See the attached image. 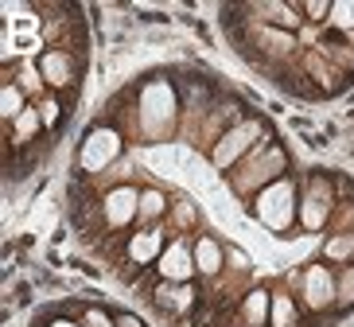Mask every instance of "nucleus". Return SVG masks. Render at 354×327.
I'll return each mask as SVG.
<instances>
[{"label":"nucleus","mask_w":354,"mask_h":327,"mask_svg":"<svg viewBox=\"0 0 354 327\" xmlns=\"http://www.w3.org/2000/svg\"><path fill=\"white\" fill-rule=\"evenodd\" d=\"M82 319H86V327H117V319H109L102 308H86Z\"/></svg>","instance_id":"nucleus-19"},{"label":"nucleus","mask_w":354,"mask_h":327,"mask_svg":"<svg viewBox=\"0 0 354 327\" xmlns=\"http://www.w3.org/2000/svg\"><path fill=\"white\" fill-rule=\"evenodd\" d=\"M16 125H20V137H32L35 129H39V117H35V109H24V113L16 117Z\"/></svg>","instance_id":"nucleus-20"},{"label":"nucleus","mask_w":354,"mask_h":327,"mask_svg":"<svg viewBox=\"0 0 354 327\" xmlns=\"http://www.w3.org/2000/svg\"><path fill=\"white\" fill-rule=\"evenodd\" d=\"M117 327H145L136 316H117Z\"/></svg>","instance_id":"nucleus-23"},{"label":"nucleus","mask_w":354,"mask_h":327,"mask_svg":"<svg viewBox=\"0 0 354 327\" xmlns=\"http://www.w3.org/2000/svg\"><path fill=\"white\" fill-rule=\"evenodd\" d=\"M0 109H4V117H8V121H16V117L24 113V90H20V86H4Z\"/></svg>","instance_id":"nucleus-15"},{"label":"nucleus","mask_w":354,"mask_h":327,"mask_svg":"<svg viewBox=\"0 0 354 327\" xmlns=\"http://www.w3.org/2000/svg\"><path fill=\"white\" fill-rule=\"evenodd\" d=\"M218 265H222V250L214 238H198L195 242V269L198 273H218Z\"/></svg>","instance_id":"nucleus-13"},{"label":"nucleus","mask_w":354,"mask_h":327,"mask_svg":"<svg viewBox=\"0 0 354 327\" xmlns=\"http://www.w3.org/2000/svg\"><path fill=\"white\" fill-rule=\"evenodd\" d=\"M51 327H78V324H71V319H55Z\"/></svg>","instance_id":"nucleus-24"},{"label":"nucleus","mask_w":354,"mask_h":327,"mask_svg":"<svg viewBox=\"0 0 354 327\" xmlns=\"http://www.w3.org/2000/svg\"><path fill=\"white\" fill-rule=\"evenodd\" d=\"M156 214H164V195L160 191L140 195V218H156Z\"/></svg>","instance_id":"nucleus-17"},{"label":"nucleus","mask_w":354,"mask_h":327,"mask_svg":"<svg viewBox=\"0 0 354 327\" xmlns=\"http://www.w3.org/2000/svg\"><path fill=\"white\" fill-rule=\"evenodd\" d=\"M55 117H59V106H55V102H47V106H43V121H47V125H51Z\"/></svg>","instance_id":"nucleus-22"},{"label":"nucleus","mask_w":354,"mask_h":327,"mask_svg":"<svg viewBox=\"0 0 354 327\" xmlns=\"http://www.w3.org/2000/svg\"><path fill=\"white\" fill-rule=\"evenodd\" d=\"M331 24L339 28V32L354 28V0H339V4H331Z\"/></svg>","instance_id":"nucleus-16"},{"label":"nucleus","mask_w":354,"mask_h":327,"mask_svg":"<svg viewBox=\"0 0 354 327\" xmlns=\"http://www.w3.org/2000/svg\"><path fill=\"white\" fill-rule=\"evenodd\" d=\"M327 214H331V199H327V187H319V195H315V183L312 191H308V199L300 203V218L308 230H319L323 222H327Z\"/></svg>","instance_id":"nucleus-9"},{"label":"nucleus","mask_w":354,"mask_h":327,"mask_svg":"<svg viewBox=\"0 0 354 327\" xmlns=\"http://www.w3.org/2000/svg\"><path fill=\"white\" fill-rule=\"evenodd\" d=\"M257 133H261L257 121H241L238 129H230L226 137L214 144V164H218V168H230V164H234V160H238L241 152L257 140Z\"/></svg>","instance_id":"nucleus-6"},{"label":"nucleus","mask_w":354,"mask_h":327,"mask_svg":"<svg viewBox=\"0 0 354 327\" xmlns=\"http://www.w3.org/2000/svg\"><path fill=\"white\" fill-rule=\"evenodd\" d=\"M304 296H308V308L312 312H327L331 304H339V285H335L331 269H323V265L308 269V277H304Z\"/></svg>","instance_id":"nucleus-4"},{"label":"nucleus","mask_w":354,"mask_h":327,"mask_svg":"<svg viewBox=\"0 0 354 327\" xmlns=\"http://www.w3.org/2000/svg\"><path fill=\"white\" fill-rule=\"evenodd\" d=\"M304 12H308L312 20H323V16H331V4H327V0H312V4H304Z\"/></svg>","instance_id":"nucleus-21"},{"label":"nucleus","mask_w":354,"mask_h":327,"mask_svg":"<svg viewBox=\"0 0 354 327\" xmlns=\"http://www.w3.org/2000/svg\"><path fill=\"white\" fill-rule=\"evenodd\" d=\"M269 312H272V296L265 292V288H253V292L241 300V319H245V327H265Z\"/></svg>","instance_id":"nucleus-11"},{"label":"nucleus","mask_w":354,"mask_h":327,"mask_svg":"<svg viewBox=\"0 0 354 327\" xmlns=\"http://www.w3.org/2000/svg\"><path fill=\"white\" fill-rule=\"evenodd\" d=\"M39 74H43V82H47V86H66V82H74L71 55H66V51H47V55L39 59Z\"/></svg>","instance_id":"nucleus-8"},{"label":"nucleus","mask_w":354,"mask_h":327,"mask_svg":"<svg viewBox=\"0 0 354 327\" xmlns=\"http://www.w3.org/2000/svg\"><path fill=\"white\" fill-rule=\"evenodd\" d=\"M156 273L164 277V281H171V285H187L191 273H195V257H191V250L183 242H171L164 254L156 257Z\"/></svg>","instance_id":"nucleus-5"},{"label":"nucleus","mask_w":354,"mask_h":327,"mask_svg":"<svg viewBox=\"0 0 354 327\" xmlns=\"http://www.w3.org/2000/svg\"><path fill=\"white\" fill-rule=\"evenodd\" d=\"M156 300L167 308V312H176V316H183V312H191V308H195L198 292H195V285H191V281H187V285H176V288H171V285H164V288L156 292Z\"/></svg>","instance_id":"nucleus-10"},{"label":"nucleus","mask_w":354,"mask_h":327,"mask_svg":"<svg viewBox=\"0 0 354 327\" xmlns=\"http://www.w3.org/2000/svg\"><path fill=\"white\" fill-rule=\"evenodd\" d=\"M339 304H343V308L354 304V265L346 269L343 277H339Z\"/></svg>","instance_id":"nucleus-18"},{"label":"nucleus","mask_w":354,"mask_h":327,"mask_svg":"<svg viewBox=\"0 0 354 327\" xmlns=\"http://www.w3.org/2000/svg\"><path fill=\"white\" fill-rule=\"evenodd\" d=\"M272 327H296V304H292L288 296H272V312H269Z\"/></svg>","instance_id":"nucleus-14"},{"label":"nucleus","mask_w":354,"mask_h":327,"mask_svg":"<svg viewBox=\"0 0 354 327\" xmlns=\"http://www.w3.org/2000/svg\"><path fill=\"white\" fill-rule=\"evenodd\" d=\"M140 214V195H136L133 187H117V191H109L105 195V222L109 226H129V222Z\"/></svg>","instance_id":"nucleus-7"},{"label":"nucleus","mask_w":354,"mask_h":327,"mask_svg":"<svg viewBox=\"0 0 354 327\" xmlns=\"http://www.w3.org/2000/svg\"><path fill=\"white\" fill-rule=\"evenodd\" d=\"M164 254V238H160V230H145L136 234L133 242H129V257H133L136 265H148L152 257Z\"/></svg>","instance_id":"nucleus-12"},{"label":"nucleus","mask_w":354,"mask_h":327,"mask_svg":"<svg viewBox=\"0 0 354 327\" xmlns=\"http://www.w3.org/2000/svg\"><path fill=\"white\" fill-rule=\"evenodd\" d=\"M176 86L171 82H148L145 94H140V121H145L148 133H160V129H167L171 121H176Z\"/></svg>","instance_id":"nucleus-2"},{"label":"nucleus","mask_w":354,"mask_h":327,"mask_svg":"<svg viewBox=\"0 0 354 327\" xmlns=\"http://www.w3.org/2000/svg\"><path fill=\"white\" fill-rule=\"evenodd\" d=\"M257 218L269 226V230H288L292 214H296V191H292L288 180H277L257 195Z\"/></svg>","instance_id":"nucleus-1"},{"label":"nucleus","mask_w":354,"mask_h":327,"mask_svg":"<svg viewBox=\"0 0 354 327\" xmlns=\"http://www.w3.org/2000/svg\"><path fill=\"white\" fill-rule=\"evenodd\" d=\"M117 156H121V133L109 129V125H97V129L86 133L78 164H82V171H102V168H109Z\"/></svg>","instance_id":"nucleus-3"}]
</instances>
